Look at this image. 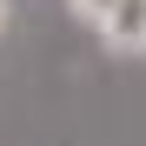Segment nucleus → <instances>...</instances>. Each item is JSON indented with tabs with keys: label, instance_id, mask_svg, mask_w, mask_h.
I'll use <instances>...</instances> for the list:
<instances>
[{
	"label": "nucleus",
	"instance_id": "1",
	"mask_svg": "<svg viewBox=\"0 0 146 146\" xmlns=\"http://www.w3.org/2000/svg\"><path fill=\"white\" fill-rule=\"evenodd\" d=\"M66 7H73V20H80V27L106 33L113 20H119V7H126V0H66Z\"/></svg>",
	"mask_w": 146,
	"mask_h": 146
},
{
	"label": "nucleus",
	"instance_id": "2",
	"mask_svg": "<svg viewBox=\"0 0 146 146\" xmlns=\"http://www.w3.org/2000/svg\"><path fill=\"white\" fill-rule=\"evenodd\" d=\"M0 33H7V0H0Z\"/></svg>",
	"mask_w": 146,
	"mask_h": 146
},
{
	"label": "nucleus",
	"instance_id": "3",
	"mask_svg": "<svg viewBox=\"0 0 146 146\" xmlns=\"http://www.w3.org/2000/svg\"><path fill=\"white\" fill-rule=\"evenodd\" d=\"M139 7H146V0H139Z\"/></svg>",
	"mask_w": 146,
	"mask_h": 146
}]
</instances>
